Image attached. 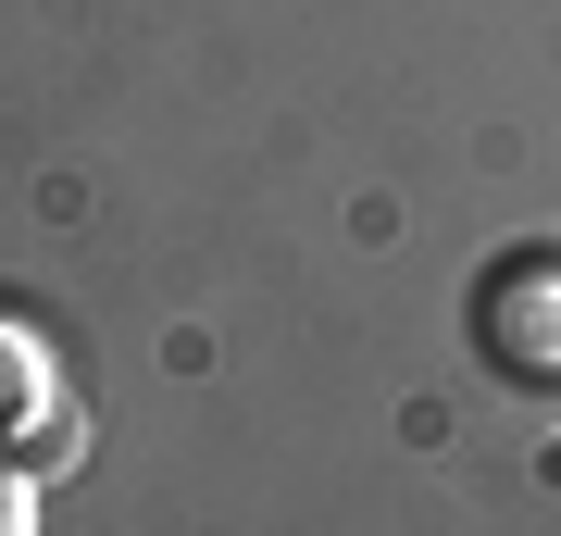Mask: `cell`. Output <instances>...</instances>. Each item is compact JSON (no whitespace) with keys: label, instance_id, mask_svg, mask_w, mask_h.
<instances>
[{"label":"cell","instance_id":"cell-2","mask_svg":"<svg viewBox=\"0 0 561 536\" xmlns=\"http://www.w3.org/2000/svg\"><path fill=\"white\" fill-rule=\"evenodd\" d=\"M474 338L500 375H561V262H500L474 287Z\"/></svg>","mask_w":561,"mask_h":536},{"label":"cell","instance_id":"cell-1","mask_svg":"<svg viewBox=\"0 0 561 536\" xmlns=\"http://www.w3.org/2000/svg\"><path fill=\"white\" fill-rule=\"evenodd\" d=\"M0 449L25 461V475H50L62 449H76V399H62V362L25 312H0Z\"/></svg>","mask_w":561,"mask_h":536},{"label":"cell","instance_id":"cell-3","mask_svg":"<svg viewBox=\"0 0 561 536\" xmlns=\"http://www.w3.org/2000/svg\"><path fill=\"white\" fill-rule=\"evenodd\" d=\"M0 536H38V475L0 449Z\"/></svg>","mask_w":561,"mask_h":536}]
</instances>
